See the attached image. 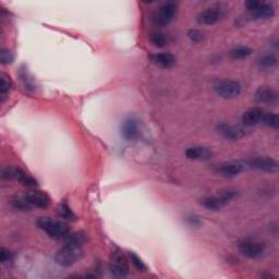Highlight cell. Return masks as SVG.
Listing matches in <instances>:
<instances>
[{
	"mask_svg": "<svg viewBox=\"0 0 279 279\" xmlns=\"http://www.w3.org/2000/svg\"><path fill=\"white\" fill-rule=\"evenodd\" d=\"M36 225L53 239H65L70 235V227L61 220L41 217L37 219Z\"/></svg>",
	"mask_w": 279,
	"mask_h": 279,
	"instance_id": "6da1fadb",
	"label": "cell"
},
{
	"mask_svg": "<svg viewBox=\"0 0 279 279\" xmlns=\"http://www.w3.org/2000/svg\"><path fill=\"white\" fill-rule=\"evenodd\" d=\"M57 212L61 218H65L67 220H74L75 219V215L72 213V211L70 210V207L65 203H62L58 206Z\"/></svg>",
	"mask_w": 279,
	"mask_h": 279,
	"instance_id": "7402d4cb",
	"label": "cell"
},
{
	"mask_svg": "<svg viewBox=\"0 0 279 279\" xmlns=\"http://www.w3.org/2000/svg\"><path fill=\"white\" fill-rule=\"evenodd\" d=\"M122 137L128 141H135L140 135L139 125L134 119H126L121 126Z\"/></svg>",
	"mask_w": 279,
	"mask_h": 279,
	"instance_id": "ac0fdd59",
	"label": "cell"
},
{
	"mask_svg": "<svg viewBox=\"0 0 279 279\" xmlns=\"http://www.w3.org/2000/svg\"><path fill=\"white\" fill-rule=\"evenodd\" d=\"M3 178L7 180H18L21 185L28 188H35L37 186V181L33 177H31L22 169L13 168V167H8L3 170Z\"/></svg>",
	"mask_w": 279,
	"mask_h": 279,
	"instance_id": "ba28073f",
	"label": "cell"
},
{
	"mask_svg": "<svg viewBox=\"0 0 279 279\" xmlns=\"http://www.w3.org/2000/svg\"><path fill=\"white\" fill-rule=\"evenodd\" d=\"M0 60H2L4 65H9L13 60V56L8 49H3L2 54H0Z\"/></svg>",
	"mask_w": 279,
	"mask_h": 279,
	"instance_id": "f546056e",
	"label": "cell"
},
{
	"mask_svg": "<svg viewBox=\"0 0 279 279\" xmlns=\"http://www.w3.org/2000/svg\"><path fill=\"white\" fill-rule=\"evenodd\" d=\"M278 98L277 92L269 86H261L255 92V100L264 105H274Z\"/></svg>",
	"mask_w": 279,
	"mask_h": 279,
	"instance_id": "8fae6325",
	"label": "cell"
},
{
	"mask_svg": "<svg viewBox=\"0 0 279 279\" xmlns=\"http://www.w3.org/2000/svg\"><path fill=\"white\" fill-rule=\"evenodd\" d=\"M214 90L221 98L233 99L240 95L241 85L234 80H217L214 83Z\"/></svg>",
	"mask_w": 279,
	"mask_h": 279,
	"instance_id": "3957f363",
	"label": "cell"
},
{
	"mask_svg": "<svg viewBox=\"0 0 279 279\" xmlns=\"http://www.w3.org/2000/svg\"><path fill=\"white\" fill-rule=\"evenodd\" d=\"M277 65V57L273 54H266L259 59V66L263 69H272Z\"/></svg>",
	"mask_w": 279,
	"mask_h": 279,
	"instance_id": "44dd1931",
	"label": "cell"
},
{
	"mask_svg": "<svg viewBox=\"0 0 279 279\" xmlns=\"http://www.w3.org/2000/svg\"><path fill=\"white\" fill-rule=\"evenodd\" d=\"M221 17L222 12L219 8H209V9H206L198 14L197 21L203 26H213L215 23H217Z\"/></svg>",
	"mask_w": 279,
	"mask_h": 279,
	"instance_id": "5bb4252c",
	"label": "cell"
},
{
	"mask_svg": "<svg viewBox=\"0 0 279 279\" xmlns=\"http://www.w3.org/2000/svg\"><path fill=\"white\" fill-rule=\"evenodd\" d=\"M0 260L4 263V264H7V263H10L13 260V253H11L8 249L3 248L2 251H0Z\"/></svg>",
	"mask_w": 279,
	"mask_h": 279,
	"instance_id": "f1b7e54d",
	"label": "cell"
},
{
	"mask_svg": "<svg viewBox=\"0 0 279 279\" xmlns=\"http://www.w3.org/2000/svg\"><path fill=\"white\" fill-rule=\"evenodd\" d=\"M244 5L246 10H248L252 17L257 20L269 19L275 14L274 7L267 3L258 2V0H249V2H246Z\"/></svg>",
	"mask_w": 279,
	"mask_h": 279,
	"instance_id": "5b68a950",
	"label": "cell"
},
{
	"mask_svg": "<svg viewBox=\"0 0 279 279\" xmlns=\"http://www.w3.org/2000/svg\"><path fill=\"white\" fill-rule=\"evenodd\" d=\"M188 36L191 41L194 42V43H200L203 41V38H204L203 33L198 30H190L189 33H188Z\"/></svg>",
	"mask_w": 279,
	"mask_h": 279,
	"instance_id": "83f0119b",
	"label": "cell"
},
{
	"mask_svg": "<svg viewBox=\"0 0 279 279\" xmlns=\"http://www.w3.org/2000/svg\"><path fill=\"white\" fill-rule=\"evenodd\" d=\"M186 220H187V222L190 226H193V227H200L201 224H202L201 218L198 216H196V215H194V214L187 216Z\"/></svg>",
	"mask_w": 279,
	"mask_h": 279,
	"instance_id": "4dcf8cb0",
	"label": "cell"
},
{
	"mask_svg": "<svg viewBox=\"0 0 279 279\" xmlns=\"http://www.w3.org/2000/svg\"><path fill=\"white\" fill-rule=\"evenodd\" d=\"M218 132L224 137L225 139H228V140H233V141H236V140H239L244 137V130L242 129V128L240 126H237V125H231V124H220L218 125Z\"/></svg>",
	"mask_w": 279,
	"mask_h": 279,
	"instance_id": "9a60e30c",
	"label": "cell"
},
{
	"mask_svg": "<svg viewBox=\"0 0 279 279\" xmlns=\"http://www.w3.org/2000/svg\"><path fill=\"white\" fill-rule=\"evenodd\" d=\"M239 251L245 258L257 260L264 255L266 248L264 244L259 241L252 240V239H245V240L239 243Z\"/></svg>",
	"mask_w": 279,
	"mask_h": 279,
	"instance_id": "52a82bcc",
	"label": "cell"
},
{
	"mask_svg": "<svg viewBox=\"0 0 279 279\" xmlns=\"http://www.w3.org/2000/svg\"><path fill=\"white\" fill-rule=\"evenodd\" d=\"M186 156L193 161H207L213 157V152L204 146H191L186 150Z\"/></svg>",
	"mask_w": 279,
	"mask_h": 279,
	"instance_id": "e0dca14e",
	"label": "cell"
},
{
	"mask_svg": "<svg viewBox=\"0 0 279 279\" xmlns=\"http://www.w3.org/2000/svg\"><path fill=\"white\" fill-rule=\"evenodd\" d=\"M252 54V49L248 46H238L230 50V57L233 59H244Z\"/></svg>",
	"mask_w": 279,
	"mask_h": 279,
	"instance_id": "ffe728a7",
	"label": "cell"
},
{
	"mask_svg": "<svg viewBox=\"0 0 279 279\" xmlns=\"http://www.w3.org/2000/svg\"><path fill=\"white\" fill-rule=\"evenodd\" d=\"M262 122L266 124L267 126L273 128V129H277L279 125V119H278V116L275 114H265Z\"/></svg>",
	"mask_w": 279,
	"mask_h": 279,
	"instance_id": "484cf974",
	"label": "cell"
},
{
	"mask_svg": "<svg viewBox=\"0 0 279 279\" xmlns=\"http://www.w3.org/2000/svg\"><path fill=\"white\" fill-rule=\"evenodd\" d=\"M249 167L265 172H277L278 162L272 157H258L249 162Z\"/></svg>",
	"mask_w": 279,
	"mask_h": 279,
	"instance_id": "30bf717a",
	"label": "cell"
},
{
	"mask_svg": "<svg viewBox=\"0 0 279 279\" xmlns=\"http://www.w3.org/2000/svg\"><path fill=\"white\" fill-rule=\"evenodd\" d=\"M109 269L114 276L124 277L129 273V261L120 251H115L110 255Z\"/></svg>",
	"mask_w": 279,
	"mask_h": 279,
	"instance_id": "8992f818",
	"label": "cell"
},
{
	"mask_svg": "<svg viewBox=\"0 0 279 279\" xmlns=\"http://www.w3.org/2000/svg\"><path fill=\"white\" fill-rule=\"evenodd\" d=\"M265 111L259 107H253L245 111L242 115V123L245 126H253L261 123L264 118Z\"/></svg>",
	"mask_w": 279,
	"mask_h": 279,
	"instance_id": "4fadbf2b",
	"label": "cell"
},
{
	"mask_svg": "<svg viewBox=\"0 0 279 279\" xmlns=\"http://www.w3.org/2000/svg\"><path fill=\"white\" fill-rule=\"evenodd\" d=\"M129 259L132 263V265L137 268L139 272H146L147 266L144 264V262H143L137 254L133 252H129Z\"/></svg>",
	"mask_w": 279,
	"mask_h": 279,
	"instance_id": "603a6c76",
	"label": "cell"
},
{
	"mask_svg": "<svg viewBox=\"0 0 279 279\" xmlns=\"http://www.w3.org/2000/svg\"><path fill=\"white\" fill-rule=\"evenodd\" d=\"M237 196V191L227 190L219 195L207 196L202 200V204L205 209L210 211H219L222 207L230 203Z\"/></svg>",
	"mask_w": 279,
	"mask_h": 279,
	"instance_id": "277c9868",
	"label": "cell"
},
{
	"mask_svg": "<svg viewBox=\"0 0 279 279\" xmlns=\"http://www.w3.org/2000/svg\"><path fill=\"white\" fill-rule=\"evenodd\" d=\"M244 167L245 166L241 163L228 162L220 165V167L218 168V172L220 173V176L225 178H234L243 171Z\"/></svg>",
	"mask_w": 279,
	"mask_h": 279,
	"instance_id": "2e32d148",
	"label": "cell"
},
{
	"mask_svg": "<svg viewBox=\"0 0 279 279\" xmlns=\"http://www.w3.org/2000/svg\"><path fill=\"white\" fill-rule=\"evenodd\" d=\"M12 206L14 207L15 210H19V211H30L32 209V206L27 202V200L24 198V196L22 197H15L12 200Z\"/></svg>",
	"mask_w": 279,
	"mask_h": 279,
	"instance_id": "cb8c5ba5",
	"label": "cell"
},
{
	"mask_svg": "<svg viewBox=\"0 0 279 279\" xmlns=\"http://www.w3.org/2000/svg\"><path fill=\"white\" fill-rule=\"evenodd\" d=\"M149 41L156 47H164L168 43L167 37L162 33H153L149 37Z\"/></svg>",
	"mask_w": 279,
	"mask_h": 279,
	"instance_id": "d4e9b609",
	"label": "cell"
},
{
	"mask_svg": "<svg viewBox=\"0 0 279 279\" xmlns=\"http://www.w3.org/2000/svg\"><path fill=\"white\" fill-rule=\"evenodd\" d=\"M27 202L32 207H37V209H46L49 205V197L46 193L41 191H32L23 195Z\"/></svg>",
	"mask_w": 279,
	"mask_h": 279,
	"instance_id": "7c38bea8",
	"label": "cell"
},
{
	"mask_svg": "<svg viewBox=\"0 0 279 279\" xmlns=\"http://www.w3.org/2000/svg\"><path fill=\"white\" fill-rule=\"evenodd\" d=\"M83 257V251L81 246L66 242L65 245L57 252L55 257L56 263L62 267H69L75 264L77 262L82 259Z\"/></svg>",
	"mask_w": 279,
	"mask_h": 279,
	"instance_id": "7a4b0ae2",
	"label": "cell"
},
{
	"mask_svg": "<svg viewBox=\"0 0 279 279\" xmlns=\"http://www.w3.org/2000/svg\"><path fill=\"white\" fill-rule=\"evenodd\" d=\"M12 82L9 77L6 74H2V84H0V93H2V96H5L7 93H9L11 90Z\"/></svg>",
	"mask_w": 279,
	"mask_h": 279,
	"instance_id": "4316f807",
	"label": "cell"
},
{
	"mask_svg": "<svg viewBox=\"0 0 279 279\" xmlns=\"http://www.w3.org/2000/svg\"><path fill=\"white\" fill-rule=\"evenodd\" d=\"M152 61L156 66L161 68H171L174 62H176V58L173 57V55L169 53H159L152 56Z\"/></svg>",
	"mask_w": 279,
	"mask_h": 279,
	"instance_id": "d6986e66",
	"label": "cell"
},
{
	"mask_svg": "<svg viewBox=\"0 0 279 279\" xmlns=\"http://www.w3.org/2000/svg\"><path fill=\"white\" fill-rule=\"evenodd\" d=\"M177 13V4L176 3H166L155 14V22L159 26H168L169 23L174 19Z\"/></svg>",
	"mask_w": 279,
	"mask_h": 279,
	"instance_id": "9c48e42d",
	"label": "cell"
}]
</instances>
